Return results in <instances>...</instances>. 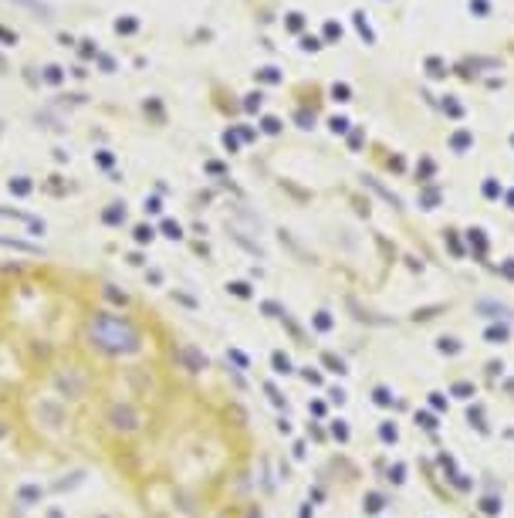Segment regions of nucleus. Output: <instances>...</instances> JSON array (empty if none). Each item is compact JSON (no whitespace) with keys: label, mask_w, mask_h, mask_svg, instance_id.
Listing matches in <instances>:
<instances>
[{"label":"nucleus","mask_w":514,"mask_h":518,"mask_svg":"<svg viewBox=\"0 0 514 518\" xmlns=\"http://www.w3.org/2000/svg\"><path fill=\"white\" fill-rule=\"evenodd\" d=\"M227 373L122 291L0 285V518H261Z\"/></svg>","instance_id":"obj_1"}]
</instances>
